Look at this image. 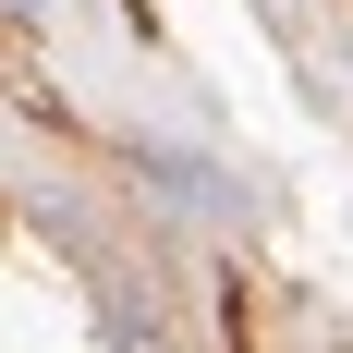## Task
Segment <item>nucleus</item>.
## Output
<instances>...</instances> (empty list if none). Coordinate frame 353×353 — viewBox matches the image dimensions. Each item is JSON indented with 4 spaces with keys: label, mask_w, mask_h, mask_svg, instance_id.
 Returning <instances> with one entry per match:
<instances>
[{
    "label": "nucleus",
    "mask_w": 353,
    "mask_h": 353,
    "mask_svg": "<svg viewBox=\"0 0 353 353\" xmlns=\"http://www.w3.org/2000/svg\"><path fill=\"white\" fill-rule=\"evenodd\" d=\"M49 12H61V0H0V25H49Z\"/></svg>",
    "instance_id": "obj_1"
}]
</instances>
